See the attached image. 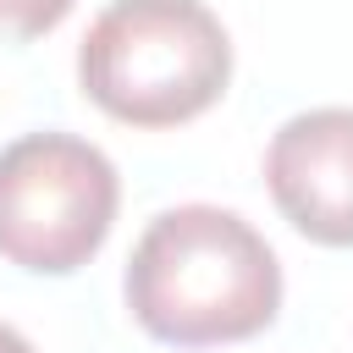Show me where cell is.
<instances>
[{
  "label": "cell",
  "mask_w": 353,
  "mask_h": 353,
  "mask_svg": "<svg viewBox=\"0 0 353 353\" xmlns=\"http://www.w3.org/2000/svg\"><path fill=\"white\" fill-rule=\"evenodd\" d=\"M132 320L176 347H215L265 331L281 309L276 248L221 204H176L154 215L127 259Z\"/></svg>",
  "instance_id": "6da1fadb"
},
{
  "label": "cell",
  "mask_w": 353,
  "mask_h": 353,
  "mask_svg": "<svg viewBox=\"0 0 353 353\" xmlns=\"http://www.w3.org/2000/svg\"><path fill=\"white\" fill-rule=\"evenodd\" d=\"M83 94L132 127L210 110L232 77V39L204 0H110L77 50Z\"/></svg>",
  "instance_id": "7a4b0ae2"
},
{
  "label": "cell",
  "mask_w": 353,
  "mask_h": 353,
  "mask_svg": "<svg viewBox=\"0 0 353 353\" xmlns=\"http://www.w3.org/2000/svg\"><path fill=\"white\" fill-rule=\"evenodd\" d=\"M116 165L72 132H28L0 149V259L72 276L99 254L116 221Z\"/></svg>",
  "instance_id": "3957f363"
},
{
  "label": "cell",
  "mask_w": 353,
  "mask_h": 353,
  "mask_svg": "<svg viewBox=\"0 0 353 353\" xmlns=\"http://www.w3.org/2000/svg\"><path fill=\"white\" fill-rule=\"evenodd\" d=\"M265 182L309 243L353 248V110L320 105L281 121L265 149Z\"/></svg>",
  "instance_id": "277c9868"
},
{
  "label": "cell",
  "mask_w": 353,
  "mask_h": 353,
  "mask_svg": "<svg viewBox=\"0 0 353 353\" xmlns=\"http://www.w3.org/2000/svg\"><path fill=\"white\" fill-rule=\"evenodd\" d=\"M77 0H0V33L11 39H39L50 33Z\"/></svg>",
  "instance_id": "5b68a950"
},
{
  "label": "cell",
  "mask_w": 353,
  "mask_h": 353,
  "mask_svg": "<svg viewBox=\"0 0 353 353\" xmlns=\"http://www.w3.org/2000/svg\"><path fill=\"white\" fill-rule=\"evenodd\" d=\"M0 353H33V342H28L22 331H11V325L0 320Z\"/></svg>",
  "instance_id": "8992f818"
}]
</instances>
